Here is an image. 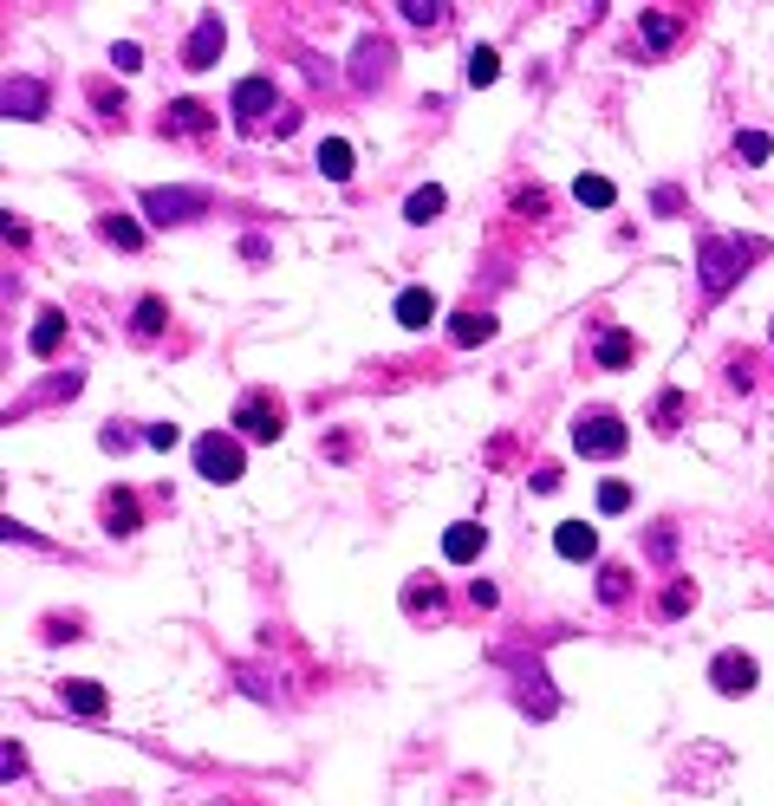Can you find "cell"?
I'll use <instances>...</instances> for the list:
<instances>
[{"mask_svg":"<svg viewBox=\"0 0 774 806\" xmlns=\"http://www.w3.org/2000/svg\"><path fill=\"white\" fill-rule=\"evenodd\" d=\"M638 33H645V46H651V52H671V46L684 39V13L651 7V13H638Z\"/></svg>","mask_w":774,"mask_h":806,"instance_id":"12","label":"cell"},{"mask_svg":"<svg viewBox=\"0 0 774 806\" xmlns=\"http://www.w3.org/2000/svg\"><path fill=\"white\" fill-rule=\"evenodd\" d=\"M91 104H98L104 117H124V91H111V85H91Z\"/></svg>","mask_w":774,"mask_h":806,"instance_id":"36","label":"cell"},{"mask_svg":"<svg viewBox=\"0 0 774 806\" xmlns=\"http://www.w3.org/2000/svg\"><path fill=\"white\" fill-rule=\"evenodd\" d=\"M749 378H756V364H749V358H736V364H729V384H736V391H749Z\"/></svg>","mask_w":774,"mask_h":806,"instance_id":"41","label":"cell"},{"mask_svg":"<svg viewBox=\"0 0 774 806\" xmlns=\"http://www.w3.org/2000/svg\"><path fill=\"white\" fill-rule=\"evenodd\" d=\"M573 195H580L586 208H612V202H619V189H612L606 176H580V182H573Z\"/></svg>","mask_w":774,"mask_h":806,"instance_id":"29","label":"cell"},{"mask_svg":"<svg viewBox=\"0 0 774 806\" xmlns=\"http://www.w3.org/2000/svg\"><path fill=\"white\" fill-rule=\"evenodd\" d=\"M625 592H632V573H625V566H606V573H599V599H606V605H625Z\"/></svg>","mask_w":774,"mask_h":806,"instance_id":"32","label":"cell"},{"mask_svg":"<svg viewBox=\"0 0 774 806\" xmlns=\"http://www.w3.org/2000/svg\"><path fill=\"white\" fill-rule=\"evenodd\" d=\"M143 443H150V449H176V443H182V430H176V423H150V430H143Z\"/></svg>","mask_w":774,"mask_h":806,"instance_id":"37","label":"cell"},{"mask_svg":"<svg viewBox=\"0 0 774 806\" xmlns=\"http://www.w3.org/2000/svg\"><path fill=\"white\" fill-rule=\"evenodd\" d=\"M228 117H234V130H261L267 117H280V91H274V78H241V85L228 91Z\"/></svg>","mask_w":774,"mask_h":806,"instance_id":"4","label":"cell"},{"mask_svg":"<svg viewBox=\"0 0 774 806\" xmlns=\"http://www.w3.org/2000/svg\"><path fill=\"white\" fill-rule=\"evenodd\" d=\"M215 117H208V104H195V98H176V104H163V130H176V137H202Z\"/></svg>","mask_w":774,"mask_h":806,"instance_id":"15","label":"cell"},{"mask_svg":"<svg viewBox=\"0 0 774 806\" xmlns=\"http://www.w3.org/2000/svg\"><path fill=\"white\" fill-rule=\"evenodd\" d=\"M651 202H658V215H677V208H684V195H677V189H658Z\"/></svg>","mask_w":774,"mask_h":806,"instance_id":"40","label":"cell"},{"mask_svg":"<svg viewBox=\"0 0 774 806\" xmlns=\"http://www.w3.org/2000/svg\"><path fill=\"white\" fill-rule=\"evenodd\" d=\"M756 683H762V664L749 651H716V664H710V690L716 696L743 703V696H756Z\"/></svg>","mask_w":774,"mask_h":806,"instance_id":"7","label":"cell"},{"mask_svg":"<svg viewBox=\"0 0 774 806\" xmlns=\"http://www.w3.org/2000/svg\"><path fill=\"white\" fill-rule=\"evenodd\" d=\"M234 430H241L248 443H280V430H287V404H280L274 391H248V397L234 404Z\"/></svg>","mask_w":774,"mask_h":806,"instance_id":"3","label":"cell"},{"mask_svg":"<svg viewBox=\"0 0 774 806\" xmlns=\"http://www.w3.org/2000/svg\"><path fill=\"white\" fill-rule=\"evenodd\" d=\"M221 46H228L221 13H202V20H195V33H189V46H182V65H189V72H208V65L221 59Z\"/></svg>","mask_w":774,"mask_h":806,"instance_id":"9","label":"cell"},{"mask_svg":"<svg viewBox=\"0 0 774 806\" xmlns=\"http://www.w3.org/2000/svg\"><path fill=\"white\" fill-rule=\"evenodd\" d=\"M111 65H117V72H137V65H143V46H137V39H117V46H111Z\"/></svg>","mask_w":774,"mask_h":806,"instance_id":"34","label":"cell"},{"mask_svg":"<svg viewBox=\"0 0 774 806\" xmlns=\"http://www.w3.org/2000/svg\"><path fill=\"white\" fill-rule=\"evenodd\" d=\"M397 13H404L410 26H443V20H449V0H404Z\"/></svg>","mask_w":774,"mask_h":806,"instance_id":"28","label":"cell"},{"mask_svg":"<svg viewBox=\"0 0 774 806\" xmlns=\"http://www.w3.org/2000/svg\"><path fill=\"white\" fill-rule=\"evenodd\" d=\"M241 469H248V449H241L234 430H208V436H195V475H202V482L228 488V482H241Z\"/></svg>","mask_w":774,"mask_h":806,"instance_id":"2","label":"cell"},{"mask_svg":"<svg viewBox=\"0 0 774 806\" xmlns=\"http://www.w3.org/2000/svg\"><path fill=\"white\" fill-rule=\"evenodd\" d=\"M651 423H658V436H677V423H684V391H664L658 410H651Z\"/></svg>","mask_w":774,"mask_h":806,"instance_id":"30","label":"cell"},{"mask_svg":"<svg viewBox=\"0 0 774 806\" xmlns=\"http://www.w3.org/2000/svg\"><path fill=\"white\" fill-rule=\"evenodd\" d=\"M769 345H774V325H769Z\"/></svg>","mask_w":774,"mask_h":806,"instance_id":"42","label":"cell"},{"mask_svg":"<svg viewBox=\"0 0 774 806\" xmlns=\"http://www.w3.org/2000/svg\"><path fill=\"white\" fill-rule=\"evenodd\" d=\"M482 547H488V527H482V521H456V527L443 534V560H449V566H475Z\"/></svg>","mask_w":774,"mask_h":806,"instance_id":"11","label":"cell"},{"mask_svg":"<svg viewBox=\"0 0 774 806\" xmlns=\"http://www.w3.org/2000/svg\"><path fill=\"white\" fill-rule=\"evenodd\" d=\"M59 338H65V312H59V306H46V312L33 319V338H26V345H33V358H52V351H59Z\"/></svg>","mask_w":774,"mask_h":806,"instance_id":"20","label":"cell"},{"mask_svg":"<svg viewBox=\"0 0 774 806\" xmlns=\"http://www.w3.org/2000/svg\"><path fill=\"white\" fill-rule=\"evenodd\" d=\"M749 260H762V241H743V234H703V247H697V280H703V299H723L736 280H743V267Z\"/></svg>","mask_w":774,"mask_h":806,"instance_id":"1","label":"cell"},{"mask_svg":"<svg viewBox=\"0 0 774 806\" xmlns=\"http://www.w3.org/2000/svg\"><path fill=\"white\" fill-rule=\"evenodd\" d=\"M143 215H150L156 228L195 221V215H208V189H143Z\"/></svg>","mask_w":774,"mask_h":806,"instance_id":"6","label":"cell"},{"mask_svg":"<svg viewBox=\"0 0 774 806\" xmlns=\"http://www.w3.org/2000/svg\"><path fill=\"white\" fill-rule=\"evenodd\" d=\"M593 358H599L606 371H625V364L638 358V338H632L625 325H606V332H599V345H593Z\"/></svg>","mask_w":774,"mask_h":806,"instance_id":"16","label":"cell"},{"mask_svg":"<svg viewBox=\"0 0 774 806\" xmlns=\"http://www.w3.org/2000/svg\"><path fill=\"white\" fill-rule=\"evenodd\" d=\"M59 696H65V709H78V716H104V690H98L91 677H72V683H59Z\"/></svg>","mask_w":774,"mask_h":806,"instance_id":"23","label":"cell"},{"mask_svg":"<svg viewBox=\"0 0 774 806\" xmlns=\"http://www.w3.org/2000/svg\"><path fill=\"white\" fill-rule=\"evenodd\" d=\"M443 208H449V195H443L436 182H423V189H410V195H404V221H417V228H430Z\"/></svg>","mask_w":774,"mask_h":806,"instance_id":"18","label":"cell"},{"mask_svg":"<svg viewBox=\"0 0 774 806\" xmlns=\"http://www.w3.org/2000/svg\"><path fill=\"white\" fill-rule=\"evenodd\" d=\"M0 111L13 117V124H33V117H46V85L39 78H7V91H0Z\"/></svg>","mask_w":774,"mask_h":806,"instance_id":"10","label":"cell"},{"mask_svg":"<svg viewBox=\"0 0 774 806\" xmlns=\"http://www.w3.org/2000/svg\"><path fill=\"white\" fill-rule=\"evenodd\" d=\"M495 78H502V52H495V46H475V52H469V85L482 91V85H495Z\"/></svg>","mask_w":774,"mask_h":806,"instance_id":"27","label":"cell"},{"mask_svg":"<svg viewBox=\"0 0 774 806\" xmlns=\"http://www.w3.org/2000/svg\"><path fill=\"white\" fill-rule=\"evenodd\" d=\"M430 319H436V293L430 286H404L397 293V325L404 332H430Z\"/></svg>","mask_w":774,"mask_h":806,"instance_id":"13","label":"cell"},{"mask_svg":"<svg viewBox=\"0 0 774 806\" xmlns=\"http://www.w3.org/2000/svg\"><path fill=\"white\" fill-rule=\"evenodd\" d=\"M352 163H358V150H352L345 137H326V143H319V169H326L332 182H352Z\"/></svg>","mask_w":774,"mask_h":806,"instance_id":"21","label":"cell"},{"mask_svg":"<svg viewBox=\"0 0 774 806\" xmlns=\"http://www.w3.org/2000/svg\"><path fill=\"white\" fill-rule=\"evenodd\" d=\"M391 59H397V52H391V39L365 33V39L352 46V85H358V91H378V85L391 78Z\"/></svg>","mask_w":774,"mask_h":806,"instance_id":"8","label":"cell"},{"mask_svg":"<svg viewBox=\"0 0 774 806\" xmlns=\"http://www.w3.org/2000/svg\"><path fill=\"white\" fill-rule=\"evenodd\" d=\"M163 325H169V306H163L156 293H143V299H137V312H130V332H137V338H156Z\"/></svg>","mask_w":774,"mask_h":806,"instance_id":"24","label":"cell"},{"mask_svg":"<svg viewBox=\"0 0 774 806\" xmlns=\"http://www.w3.org/2000/svg\"><path fill=\"white\" fill-rule=\"evenodd\" d=\"M690 605H697V586H690V579H671V586L658 592V618H684Z\"/></svg>","mask_w":774,"mask_h":806,"instance_id":"26","label":"cell"},{"mask_svg":"<svg viewBox=\"0 0 774 806\" xmlns=\"http://www.w3.org/2000/svg\"><path fill=\"white\" fill-rule=\"evenodd\" d=\"M671 553H677V527L658 521V527H651V560H671Z\"/></svg>","mask_w":774,"mask_h":806,"instance_id":"35","label":"cell"},{"mask_svg":"<svg viewBox=\"0 0 774 806\" xmlns=\"http://www.w3.org/2000/svg\"><path fill=\"white\" fill-rule=\"evenodd\" d=\"M554 553H560V560H599V534H593L586 521H560V527H554Z\"/></svg>","mask_w":774,"mask_h":806,"instance_id":"14","label":"cell"},{"mask_svg":"<svg viewBox=\"0 0 774 806\" xmlns=\"http://www.w3.org/2000/svg\"><path fill=\"white\" fill-rule=\"evenodd\" d=\"M0 775H7V781H20V775H26V755H20L13 742H7V755H0Z\"/></svg>","mask_w":774,"mask_h":806,"instance_id":"39","label":"cell"},{"mask_svg":"<svg viewBox=\"0 0 774 806\" xmlns=\"http://www.w3.org/2000/svg\"><path fill=\"white\" fill-rule=\"evenodd\" d=\"M98 234H104L117 254H137V247H143V228H137L130 215H117V208H104V215H98Z\"/></svg>","mask_w":774,"mask_h":806,"instance_id":"19","label":"cell"},{"mask_svg":"<svg viewBox=\"0 0 774 806\" xmlns=\"http://www.w3.org/2000/svg\"><path fill=\"white\" fill-rule=\"evenodd\" d=\"M449 338H456L462 351H469V345H488V338H495V319H488V312H456V319H449Z\"/></svg>","mask_w":774,"mask_h":806,"instance_id":"22","label":"cell"},{"mask_svg":"<svg viewBox=\"0 0 774 806\" xmlns=\"http://www.w3.org/2000/svg\"><path fill=\"white\" fill-rule=\"evenodd\" d=\"M632 508V482H599V514H625Z\"/></svg>","mask_w":774,"mask_h":806,"instance_id":"33","label":"cell"},{"mask_svg":"<svg viewBox=\"0 0 774 806\" xmlns=\"http://www.w3.org/2000/svg\"><path fill=\"white\" fill-rule=\"evenodd\" d=\"M736 156H743V163H769L774 137H769V130H736Z\"/></svg>","mask_w":774,"mask_h":806,"instance_id":"31","label":"cell"},{"mask_svg":"<svg viewBox=\"0 0 774 806\" xmlns=\"http://www.w3.org/2000/svg\"><path fill=\"white\" fill-rule=\"evenodd\" d=\"M404 612H410V618H423V612L436 618V612H443V586H436V579H410V592H404Z\"/></svg>","mask_w":774,"mask_h":806,"instance_id":"25","label":"cell"},{"mask_svg":"<svg viewBox=\"0 0 774 806\" xmlns=\"http://www.w3.org/2000/svg\"><path fill=\"white\" fill-rule=\"evenodd\" d=\"M495 599H502V592H495L488 579H475V586H469V605H475V612H495Z\"/></svg>","mask_w":774,"mask_h":806,"instance_id":"38","label":"cell"},{"mask_svg":"<svg viewBox=\"0 0 774 806\" xmlns=\"http://www.w3.org/2000/svg\"><path fill=\"white\" fill-rule=\"evenodd\" d=\"M137 527H143L137 495H130V488H111V495H104V534H137Z\"/></svg>","mask_w":774,"mask_h":806,"instance_id":"17","label":"cell"},{"mask_svg":"<svg viewBox=\"0 0 774 806\" xmlns=\"http://www.w3.org/2000/svg\"><path fill=\"white\" fill-rule=\"evenodd\" d=\"M625 443H632V430H625L612 410H599V417H580V423H573V449H580V456H593V462L625 456Z\"/></svg>","mask_w":774,"mask_h":806,"instance_id":"5","label":"cell"}]
</instances>
